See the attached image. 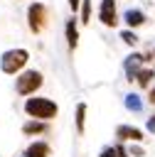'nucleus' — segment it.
I'll use <instances>...</instances> for the list:
<instances>
[{
  "label": "nucleus",
  "mask_w": 155,
  "mask_h": 157,
  "mask_svg": "<svg viewBox=\"0 0 155 157\" xmlns=\"http://www.w3.org/2000/svg\"><path fill=\"white\" fill-rule=\"evenodd\" d=\"M125 108H128V110H140V108H143V101H140L135 93H128V96H125Z\"/></svg>",
  "instance_id": "13"
},
{
  "label": "nucleus",
  "mask_w": 155,
  "mask_h": 157,
  "mask_svg": "<svg viewBox=\"0 0 155 157\" xmlns=\"http://www.w3.org/2000/svg\"><path fill=\"white\" fill-rule=\"evenodd\" d=\"M116 135H118L121 140H135V142H140V140H143V132H140L138 128H130V125H118Z\"/></svg>",
  "instance_id": "7"
},
{
  "label": "nucleus",
  "mask_w": 155,
  "mask_h": 157,
  "mask_svg": "<svg viewBox=\"0 0 155 157\" xmlns=\"http://www.w3.org/2000/svg\"><path fill=\"white\" fill-rule=\"evenodd\" d=\"M145 128H148V130H150V132L155 135V115H150V118H148V123H145Z\"/></svg>",
  "instance_id": "18"
},
{
  "label": "nucleus",
  "mask_w": 155,
  "mask_h": 157,
  "mask_svg": "<svg viewBox=\"0 0 155 157\" xmlns=\"http://www.w3.org/2000/svg\"><path fill=\"white\" fill-rule=\"evenodd\" d=\"M27 59H30V52H27V49H7V52L0 56V69H2L5 74H17V71L25 69Z\"/></svg>",
  "instance_id": "2"
},
{
  "label": "nucleus",
  "mask_w": 155,
  "mask_h": 157,
  "mask_svg": "<svg viewBox=\"0 0 155 157\" xmlns=\"http://www.w3.org/2000/svg\"><path fill=\"white\" fill-rule=\"evenodd\" d=\"M84 120H86V103L76 105V130L84 132Z\"/></svg>",
  "instance_id": "12"
},
{
  "label": "nucleus",
  "mask_w": 155,
  "mask_h": 157,
  "mask_svg": "<svg viewBox=\"0 0 155 157\" xmlns=\"http://www.w3.org/2000/svg\"><path fill=\"white\" fill-rule=\"evenodd\" d=\"M116 152H118V157H128V152H125V147H121V145L116 147Z\"/></svg>",
  "instance_id": "20"
},
{
  "label": "nucleus",
  "mask_w": 155,
  "mask_h": 157,
  "mask_svg": "<svg viewBox=\"0 0 155 157\" xmlns=\"http://www.w3.org/2000/svg\"><path fill=\"white\" fill-rule=\"evenodd\" d=\"M143 54H130L128 59H125V76L128 78H135L138 76V71L143 69Z\"/></svg>",
  "instance_id": "6"
},
{
  "label": "nucleus",
  "mask_w": 155,
  "mask_h": 157,
  "mask_svg": "<svg viewBox=\"0 0 155 157\" xmlns=\"http://www.w3.org/2000/svg\"><path fill=\"white\" fill-rule=\"evenodd\" d=\"M44 130H47L44 120H30V123L22 125V132H25V135H39V132H44Z\"/></svg>",
  "instance_id": "11"
},
{
  "label": "nucleus",
  "mask_w": 155,
  "mask_h": 157,
  "mask_svg": "<svg viewBox=\"0 0 155 157\" xmlns=\"http://www.w3.org/2000/svg\"><path fill=\"white\" fill-rule=\"evenodd\" d=\"M25 157H49V145L47 142H32L30 147H27V152H25Z\"/></svg>",
  "instance_id": "8"
},
{
  "label": "nucleus",
  "mask_w": 155,
  "mask_h": 157,
  "mask_svg": "<svg viewBox=\"0 0 155 157\" xmlns=\"http://www.w3.org/2000/svg\"><path fill=\"white\" fill-rule=\"evenodd\" d=\"M66 42H69V49H76V44H79L76 20H69V22H66Z\"/></svg>",
  "instance_id": "10"
},
{
  "label": "nucleus",
  "mask_w": 155,
  "mask_h": 157,
  "mask_svg": "<svg viewBox=\"0 0 155 157\" xmlns=\"http://www.w3.org/2000/svg\"><path fill=\"white\" fill-rule=\"evenodd\" d=\"M69 7H71V10H79V7H81V0H69Z\"/></svg>",
  "instance_id": "19"
},
{
  "label": "nucleus",
  "mask_w": 155,
  "mask_h": 157,
  "mask_svg": "<svg viewBox=\"0 0 155 157\" xmlns=\"http://www.w3.org/2000/svg\"><path fill=\"white\" fill-rule=\"evenodd\" d=\"M27 25L34 34H39L44 27H47V10L42 2H32L30 10H27Z\"/></svg>",
  "instance_id": "4"
},
{
  "label": "nucleus",
  "mask_w": 155,
  "mask_h": 157,
  "mask_svg": "<svg viewBox=\"0 0 155 157\" xmlns=\"http://www.w3.org/2000/svg\"><path fill=\"white\" fill-rule=\"evenodd\" d=\"M79 10H81V22H84V25H86V22H89V20H91V0H84V2H81V7H79Z\"/></svg>",
  "instance_id": "15"
},
{
  "label": "nucleus",
  "mask_w": 155,
  "mask_h": 157,
  "mask_svg": "<svg viewBox=\"0 0 155 157\" xmlns=\"http://www.w3.org/2000/svg\"><path fill=\"white\" fill-rule=\"evenodd\" d=\"M148 98H150V103H155V88L150 91V96H148Z\"/></svg>",
  "instance_id": "21"
},
{
  "label": "nucleus",
  "mask_w": 155,
  "mask_h": 157,
  "mask_svg": "<svg viewBox=\"0 0 155 157\" xmlns=\"http://www.w3.org/2000/svg\"><path fill=\"white\" fill-rule=\"evenodd\" d=\"M150 78H153V69H140V71H138V76H135V81H138L140 86H148V83H150Z\"/></svg>",
  "instance_id": "14"
},
{
  "label": "nucleus",
  "mask_w": 155,
  "mask_h": 157,
  "mask_svg": "<svg viewBox=\"0 0 155 157\" xmlns=\"http://www.w3.org/2000/svg\"><path fill=\"white\" fill-rule=\"evenodd\" d=\"M101 157H118V152H116V147H106L101 152Z\"/></svg>",
  "instance_id": "17"
},
{
  "label": "nucleus",
  "mask_w": 155,
  "mask_h": 157,
  "mask_svg": "<svg viewBox=\"0 0 155 157\" xmlns=\"http://www.w3.org/2000/svg\"><path fill=\"white\" fill-rule=\"evenodd\" d=\"M25 113L34 120H52L57 118L59 113V105L52 101V98H44V96H34V98H27L25 101Z\"/></svg>",
  "instance_id": "1"
},
{
  "label": "nucleus",
  "mask_w": 155,
  "mask_h": 157,
  "mask_svg": "<svg viewBox=\"0 0 155 157\" xmlns=\"http://www.w3.org/2000/svg\"><path fill=\"white\" fill-rule=\"evenodd\" d=\"M123 20H125L128 27H140V25L145 22V15H143L140 10H128V12L123 15Z\"/></svg>",
  "instance_id": "9"
},
{
  "label": "nucleus",
  "mask_w": 155,
  "mask_h": 157,
  "mask_svg": "<svg viewBox=\"0 0 155 157\" xmlns=\"http://www.w3.org/2000/svg\"><path fill=\"white\" fill-rule=\"evenodd\" d=\"M98 20H101L106 27H116V22H118L116 0H101V5H98Z\"/></svg>",
  "instance_id": "5"
},
{
  "label": "nucleus",
  "mask_w": 155,
  "mask_h": 157,
  "mask_svg": "<svg viewBox=\"0 0 155 157\" xmlns=\"http://www.w3.org/2000/svg\"><path fill=\"white\" fill-rule=\"evenodd\" d=\"M121 39H123L125 44H135V42H138V37H135L133 32H123V34H121Z\"/></svg>",
  "instance_id": "16"
},
{
  "label": "nucleus",
  "mask_w": 155,
  "mask_h": 157,
  "mask_svg": "<svg viewBox=\"0 0 155 157\" xmlns=\"http://www.w3.org/2000/svg\"><path fill=\"white\" fill-rule=\"evenodd\" d=\"M42 74L39 71H34V69H30V71H22L20 76H17V83H15V88H17V93L20 96H30V93H34L39 86H42Z\"/></svg>",
  "instance_id": "3"
}]
</instances>
